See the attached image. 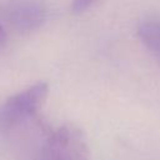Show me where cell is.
I'll list each match as a JSON object with an SVG mask.
<instances>
[{"label": "cell", "instance_id": "cell-1", "mask_svg": "<svg viewBox=\"0 0 160 160\" xmlns=\"http://www.w3.org/2000/svg\"><path fill=\"white\" fill-rule=\"evenodd\" d=\"M49 92L46 82H36L11 96L0 105V132H9L34 119L41 110Z\"/></svg>", "mask_w": 160, "mask_h": 160}, {"label": "cell", "instance_id": "cell-2", "mask_svg": "<svg viewBox=\"0 0 160 160\" xmlns=\"http://www.w3.org/2000/svg\"><path fill=\"white\" fill-rule=\"evenodd\" d=\"M34 160H90L85 134L72 124H65L46 136Z\"/></svg>", "mask_w": 160, "mask_h": 160}, {"label": "cell", "instance_id": "cell-3", "mask_svg": "<svg viewBox=\"0 0 160 160\" xmlns=\"http://www.w3.org/2000/svg\"><path fill=\"white\" fill-rule=\"evenodd\" d=\"M5 20L19 31L39 29L46 20V6L40 0H14L4 9Z\"/></svg>", "mask_w": 160, "mask_h": 160}, {"label": "cell", "instance_id": "cell-4", "mask_svg": "<svg viewBox=\"0 0 160 160\" xmlns=\"http://www.w3.org/2000/svg\"><path fill=\"white\" fill-rule=\"evenodd\" d=\"M136 34L149 52L160 61V20H144L139 24Z\"/></svg>", "mask_w": 160, "mask_h": 160}, {"label": "cell", "instance_id": "cell-5", "mask_svg": "<svg viewBox=\"0 0 160 160\" xmlns=\"http://www.w3.org/2000/svg\"><path fill=\"white\" fill-rule=\"evenodd\" d=\"M94 1L95 0H72V5H71L72 12H75V14L84 12L89 6L92 5Z\"/></svg>", "mask_w": 160, "mask_h": 160}, {"label": "cell", "instance_id": "cell-6", "mask_svg": "<svg viewBox=\"0 0 160 160\" xmlns=\"http://www.w3.org/2000/svg\"><path fill=\"white\" fill-rule=\"evenodd\" d=\"M4 39H5V31H4L2 26L0 25V45H1V42L4 41Z\"/></svg>", "mask_w": 160, "mask_h": 160}]
</instances>
